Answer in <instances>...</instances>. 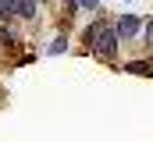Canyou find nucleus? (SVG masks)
<instances>
[{
  "mask_svg": "<svg viewBox=\"0 0 153 142\" xmlns=\"http://www.w3.org/2000/svg\"><path fill=\"white\" fill-rule=\"evenodd\" d=\"M85 43H89V50L96 53V57H114L117 53V43H121V36L111 21H103V18H96L89 29H85Z\"/></svg>",
  "mask_w": 153,
  "mask_h": 142,
  "instance_id": "obj_1",
  "label": "nucleus"
},
{
  "mask_svg": "<svg viewBox=\"0 0 153 142\" xmlns=\"http://www.w3.org/2000/svg\"><path fill=\"white\" fill-rule=\"evenodd\" d=\"M114 29H117V36H121V43H125V39H132V36L139 32V18H135V14H121Z\"/></svg>",
  "mask_w": 153,
  "mask_h": 142,
  "instance_id": "obj_2",
  "label": "nucleus"
},
{
  "mask_svg": "<svg viewBox=\"0 0 153 142\" xmlns=\"http://www.w3.org/2000/svg\"><path fill=\"white\" fill-rule=\"evenodd\" d=\"M146 43H150V46H153V21H150V25H146Z\"/></svg>",
  "mask_w": 153,
  "mask_h": 142,
  "instance_id": "obj_9",
  "label": "nucleus"
},
{
  "mask_svg": "<svg viewBox=\"0 0 153 142\" xmlns=\"http://www.w3.org/2000/svg\"><path fill=\"white\" fill-rule=\"evenodd\" d=\"M121 71H128V75H153V64L150 61H125Z\"/></svg>",
  "mask_w": 153,
  "mask_h": 142,
  "instance_id": "obj_3",
  "label": "nucleus"
},
{
  "mask_svg": "<svg viewBox=\"0 0 153 142\" xmlns=\"http://www.w3.org/2000/svg\"><path fill=\"white\" fill-rule=\"evenodd\" d=\"M64 46H68V36H57V39L50 43V50H46V53H61Z\"/></svg>",
  "mask_w": 153,
  "mask_h": 142,
  "instance_id": "obj_7",
  "label": "nucleus"
},
{
  "mask_svg": "<svg viewBox=\"0 0 153 142\" xmlns=\"http://www.w3.org/2000/svg\"><path fill=\"white\" fill-rule=\"evenodd\" d=\"M18 14L22 18H36V0H18Z\"/></svg>",
  "mask_w": 153,
  "mask_h": 142,
  "instance_id": "obj_6",
  "label": "nucleus"
},
{
  "mask_svg": "<svg viewBox=\"0 0 153 142\" xmlns=\"http://www.w3.org/2000/svg\"><path fill=\"white\" fill-rule=\"evenodd\" d=\"M14 14H18V0H0V18L11 21Z\"/></svg>",
  "mask_w": 153,
  "mask_h": 142,
  "instance_id": "obj_5",
  "label": "nucleus"
},
{
  "mask_svg": "<svg viewBox=\"0 0 153 142\" xmlns=\"http://www.w3.org/2000/svg\"><path fill=\"white\" fill-rule=\"evenodd\" d=\"M78 7H82V11H96V7H100V0H78Z\"/></svg>",
  "mask_w": 153,
  "mask_h": 142,
  "instance_id": "obj_8",
  "label": "nucleus"
},
{
  "mask_svg": "<svg viewBox=\"0 0 153 142\" xmlns=\"http://www.w3.org/2000/svg\"><path fill=\"white\" fill-rule=\"evenodd\" d=\"M0 46H4V50H18V36L11 32L7 25H0Z\"/></svg>",
  "mask_w": 153,
  "mask_h": 142,
  "instance_id": "obj_4",
  "label": "nucleus"
}]
</instances>
